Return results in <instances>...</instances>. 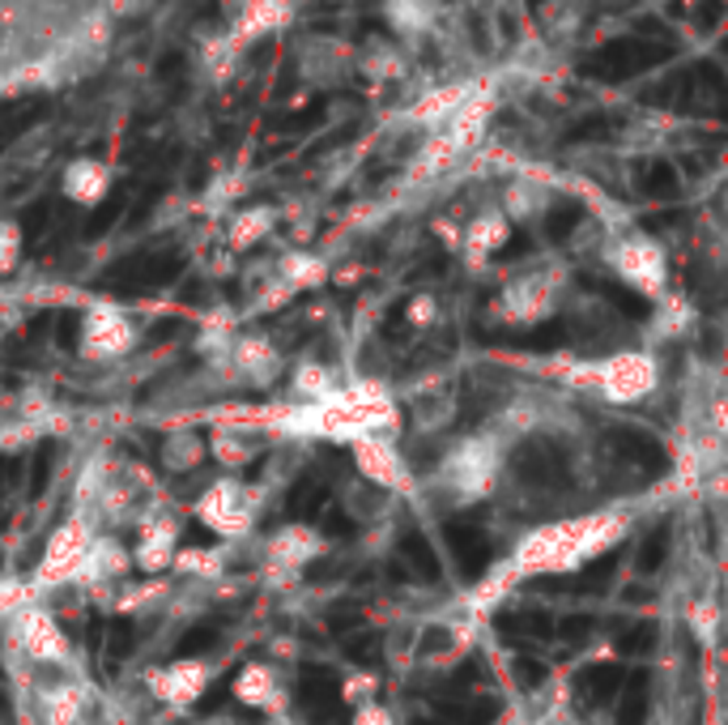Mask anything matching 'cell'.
Wrapping results in <instances>:
<instances>
[{
  "mask_svg": "<svg viewBox=\"0 0 728 725\" xmlns=\"http://www.w3.org/2000/svg\"><path fill=\"white\" fill-rule=\"evenodd\" d=\"M627 533V521L618 512H601V517H579V521H563V526H541L533 529L515 560L511 572L515 576H537V572H571L584 560L609 551L618 538Z\"/></svg>",
  "mask_w": 728,
  "mask_h": 725,
  "instance_id": "obj_1",
  "label": "cell"
},
{
  "mask_svg": "<svg viewBox=\"0 0 728 725\" xmlns=\"http://www.w3.org/2000/svg\"><path fill=\"white\" fill-rule=\"evenodd\" d=\"M499 462H503V448L495 440H469L444 462V483L456 491V499H477L495 487Z\"/></svg>",
  "mask_w": 728,
  "mask_h": 725,
  "instance_id": "obj_2",
  "label": "cell"
},
{
  "mask_svg": "<svg viewBox=\"0 0 728 725\" xmlns=\"http://www.w3.org/2000/svg\"><path fill=\"white\" fill-rule=\"evenodd\" d=\"M90 542H95L90 521H86V517H68V521L52 533L47 551H43V563H39V572H34V589H47V585L73 581V576L82 572V560H86Z\"/></svg>",
  "mask_w": 728,
  "mask_h": 725,
  "instance_id": "obj_3",
  "label": "cell"
},
{
  "mask_svg": "<svg viewBox=\"0 0 728 725\" xmlns=\"http://www.w3.org/2000/svg\"><path fill=\"white\" fill-rule=\"evenodd\" d=\"M196 517L209 529H218L222 538H243V533H252L256 495L243 483L222 478V483H214L209 491L196 499Z\"/></svg>",
  "mask_w": 728,
  "mask_h": 725,
  "instance_id": "obj_4",
  "label": "cell"
},
{
  "mask_svg": "<svg viewBox=\"0 0 728 725\" xmlns=\"http://www.w3.org/2000/svg\"><path fill=\"white\" fill-rule=\"evenodd\" d=\"M593 389H601L618 405H634V401H643V397L656 389V362H652V355H643V350H622L613 359L597 362Z\"/></svg>",
  "mask_w": 728,
  "mask_h": 725,
  "instance_id": "obj_5",
  "label": "cell"
},
{
  "mask_svg": "<svg viewBox=\"0 0 728 725\" xmlns=\"http://www.w3.org/2000/svg\"><path fill=\"white\" fill-rule=\"evenodd\" d=\"M132 342H137V325L120 307L95 303L86 312V325H82V355L86 359H120L132 350Z\"/></svg>",
  "mask_w": 728,
  "mask_h": 725,
  "instance_id": "obj_6",
  "label": "cell"
},
{
  "mask_svg": "<svg viewBox=\"0 0 728 725\" xmlns=\"http://www.w3.org/2000/svg\"><path fill=\"white\" fill-rule=\"evenodd\" d=\"M13 645L22 653H31L34 661H64L68 658V640H64L61 624L39 610V606H22L13 615Z\"/></svg>",
  "mask_w": 728,
  "mask_h": 725,
  "instance_id": "obj_7",
  "label": "cell"
},
{
  "mask_svg": "<svg viewBox=\"0 0 728 725\" xmlns=\"http://www.w3.org/2000/svg\"><path fill=\"white\" fill-rule=\"evenodd\" d=\"M209 679H214V666L200 658H184V661H171V666H162L150 674V692L166 700L171 708H188L192 700H200L205 688H209Z\"/></svg>",
  "mask_w": 728,
  "mask_h": 725,
  "instance_id": "obj_8",
  "label": "cell"
},
{
  "mask_svg": "<svg viewBox=\"0 0 728 725\" xmlns=\"http://www.w3.org/2000/svg\"><path fill=\"white\" fill-rule=\"evenodd\" d=\"M354 462L362 469V478L380 483L388 491H413L410 465L401 462V453L392 448V440H380V435L354 440Z\"/></svg>",
  "mask_w": 728,
  "mask_h": 725,
  "instance_id": "obj_9",
  "label": "cell"
},
{
  "mask_svg": "<svg viewBox=\"0 0 728 725\" xmlns=\"http://www.w3.org/2000/svg\"><path fill=\"white\" fill-rule=\"evenodd\" d=\"M613 264L618 273L631 282L634 291L643 295H661L665 291V257L652 239H627L618 252H613Z\"/></svg>",
  "mask_w": 728,
  "mask_h": 725,
  "instance_id": "obj_10",
  "label": "cell"
},
{
  "mask_svg": "<svg viewBox=\"0 0 728 725\" xmlns=\"http://www.w3.org/2000/svg\"><path fill=\"white\" fill-rule=\"evenodd\" d=\"M180 555V526L171 517H150L141 526V538H137V551H132V563L141 572H162L171 567Z\"/></svg>",
  "mask_w": 728,
  "mask_h": 725,
  "instance_id": "obj_11",
  "label": "cell"
},
{
  "mask_svg": "<svg viewBox=\"0 0 728 725\" xmlns=\"http://www.w3.org/2000/svg\"><path fill=\"white\" fill-rule=\"evenodd\" d=\"M269 563L273 567H285V572H298L303 563H312L324 551V538H319L312 526H285L269 538Z\"/></svg>",
  "mask_w": 728,
  "mask_h": 725,
  "instance_id": "obj_12",
  "label": "cell"
},
{
  "mask_svg": "<svg viewBox=\"0 0 728 725\" xmlns=\"http://www.w3.org/2000/svg\"><path fill=\"white\" fill-rule=\"evenodd\" d=\"M550 307H554V286L541 282V278L511 282L503 295V316L507 321H520V325H533L541 316H550Z\"/></svg>",
  "mask_w": 728,
  "mask_h": 725,
  "instance_id": "obj_13",
  "label": "cell"
},
{
  "mask_svg": "<svg viewBox=\"0 0 728 725\" xmlns=\"http://www.w3.org/2000/svg\"><path fill=\"white\" fill-rule=\"evenodd\" d=\"M235 700L248 708H282V688H278L273 666H264V661L243 666L235 679Z\"/></svg>",
  "mask_w": 728,
  "mask_h": 725,
  "instance_id": "obj_14",
  "label": "cell"
},
{
  "mask_svg": "<svg viewBox=\"0 0 728 725\" xmlns=\"http://www.w3.org/2000/svg\"><path fill=\"white\" fill-rule=\"evenodd\" d=\"M230 359H235V367H239L243 376H252L256 385H269V380L282 371V355H278L264 337H239V342L230 346Z\"/></svg>",
  "mask_w": 728,
  "mask_h": 725,
  "instance_id": "obj_15",
  "label": "cell"
},
{
  "mask_svg": "<svg viewBox=\"0 0 728 725\" xmlns=\"http://www.w3.org/2000/svg\"><path fill=\"white\" fill-rule=\"evenodd\" d=\"M128 567V555L120 542H111V538H95L90 542V551H86V560H82V581H116L120 572Z\"/></svg>",
  "mask_w": 728,
  "mask_h": 725,
  "instance_id": "obj_16",
  "label": "cell"
},
{
  "mask_svg": "<svg viewBox=\"0 0 728 725\" xmlns=\"http://www.w3.org/2000/svg\"><path fill=\"white\" fill-rule=\"evenodd\" d=\"M656 61H665V52H661L656 43L631 39V43H618V47H609V52H605L601 73H613V77H622V73H639V68H652Z\"/></svg>",
  "mask_w": 728,
  "mask_h": 725,
  "instance_id": "obj_17",
  "label": "cell"
},
{
  "mask_svg": "<svg viewBox=\"0 0 728 725\" xmlns=\"http://www.w3.org/2000/svg\"><path fill=\"white\" fill-rule=\"evenodd\" d=\"M64 193L82 205H98L107 197V171L98 163H73L64 175Z\"/></svg>",
  "mask_w": 728,
  "mask_h": 725,
  "instance_id": "obj_18",
  "label": "cell"
},
{
  "mask_svg": "<svg viewBox=\"0 0 728 725\" xmlns=\"http://www.w3.org/2000/svg\"><path fill=\"white\" fill-rule=\"evenodd\" d=\"M209 453H214V457H218L222 465H230V469H239V465L252 462L256 448H252V435H248V431L230 428V423H226V428L214 431V440H209Z\"/></svg>",
  "mask_w": 728,
  "mask_h": 725,
  "instance_id": "obj_19",
  "label": "cell"
},
{
  "mask_svg": "<svg viewBox=\"0 0 728 725\" xmlns=\"http://www.w3.org/2000/svg\"><path fill=\"white\" fill-rule=\"evenodd\" d=\"M294 393L303 397L307 405H319V401H328V397L337 393V380H333V371H328V367H319V362H303V367L294 371Z\"/></svg>",
  "mask_w": 728,
  "mask_h": 725,
  "instance_id": "obj_20",
  "label": "cell"
},
{
  "mask_svg": "<svg viewBox=\"0 0 728 725\" xmlns=\"http://www.w3.org/2000/svg\"><path fill=\"white\" fill-rule=\"evenodd\" d=\"M503 239H507V223L499 218V214H481L474 227H469V248H474L477 257L495 252Z\"/></svg>",
  "mask_w": 728,
  "mask_h": 725,
  "instance_id": "obj_21",
  "label": "cell"
},
{
  "mask_svg": "<svg viewBox=\"0 0 728 725\" xmlns=\"http://www.w3.org/2000/svg\"><path fill=\"white\" fill-rule=\"evenodd\" d=\"M273 227V218H269V209H252V214H243L239 223H235V231H230V239H235V248H248V244H256L260 235Z\"/></svg>",
  "mask_w": 728,
  "mask_h": 725,
  "instance_id": "obj_22",
  "label": "cell"
},
{
  "mask_svg": "<svg viewBox=\"0 0 728 725\" xmlns=\"http://www.w3.org/2000/svg\"><path fill=\"white\" fill-rule=\"evenodd\" d=\"M691 627L698 631L703 645H716V631H720V606H716V602H695V606H691Z\"/></svg>",
  "mask_w": 728,
  "mask_h": 725,
  "instance_id": "obj_23",
  "label": "cell"
},
{
  "mask_svg": "<svg viewBox=\"0 0 728 725\" xmlns=\"http://www.w3.org/2000/svg\"><path fill=\"white\" fill-rule=\"evenodd\" d=\"M200 453H205V448H200L192 435H171V440H166V465H171V469H192V465L200 462Z\"/></svg>",
  "mask_w": 728,
  "mask_h": 725,
  "instance_id": "obj_24",
  "label": "cell"
},
{
  "mask_svg": "<svg viewBox=\"0 0 728 725\" xmlns=\"http://www.w3.org/2000/svg\"><path fill=\"white\" fill-rule=\"evenodd\" d=\"M18 244H22L18 227L13 223H0V273H9L18 264Z\"/></svg>",
  "mask_w": 728,
  "mask_h": 725,
  "instance_id": "obj_25",
  "label": "cell"
},
{
  "mask_svg": "<svg viewBox=\"0 0 728 725\" xmlns=\"http://www.w3.org/2000/svg\"><path fill=\"white\" fill-rule=\"evenodd\" d=\"M354 725H392V713L380 708V704H362L358 717H354Z\"/></svg>",
  "mask_w": 728,
  "mask_h": 725,
  "instance_id": "obj_26",
  "label": "cell"
},
{
  "mask_svg": "<svg viewBox=\"0 0 728 725\" xmlns=\"http://www.w3.org/2000/svg\"><path fill=\"white\" fill-rule=\"evenodd\" d=\"M371 683H376L371 674H358V679H349V683H346V700H367V695H371Z\"/></svg>",
  "mask_w": 728,
  "mask_h": 725,
  "instance_id": "obj_27",
  "label": "cell"
},
{
  "mask_svg": "<svg viewBox=\"0 0 728 725\" xmlns=\"http://www.w3.org/2000/svg\"><path fill=\"white\" fill-rule=\"evenodd\" d=\"M431 316H435V303H431V299H413V307H410L413 325H426Z\"/></svg>",
  "mask_w": 728,
  "mask_h": 725,
  "instance_id": "obj_28",
  "label": "cell"
}]
</instances>
